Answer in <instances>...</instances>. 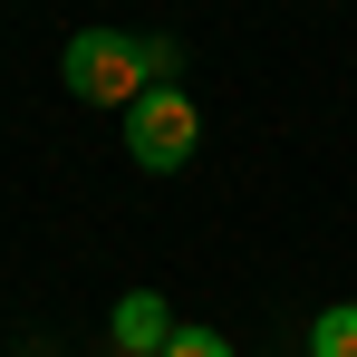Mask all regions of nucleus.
<instances>
[{"instance_id": "39448f33", "label": "nucleus", "mask_w": 357, "mask_h": 357, "mask_svg": "<svg viewBox=\"0 0 357 357\" xmlns=\"http://www.w3.org/2000/svg\"><path fill=\"white\" fill-rule=\"evenodd\" d=\"M165 357H232V338H222V328H193V319H183L174 338H165Z\"/></svg>"}, {"instance_id": "f03ea898", "label": "nucleus", "mask_w": 357, "mask_h": 357, "mask_svg": "<svg viewBox=\"0 0 357 357\" xmlns=\"http://www.w3.org/2000/svg\"><path fill=\"white\" fill-rule=\"evenodd\" d=\"M193 145H203V107H193L183 87H155V97L126 107V155H135L145 174H183Z\"/></svg>"}, {"instance_id": "f257e3e1", "label": "nucleus", "mask_w": 357, "mask_h": 357, "mask_svg": "<svg viewBox=\"0 0 357 357\" xmlns=\"http://www.w3.org/2000/svg\"><path fill=\"white\" fill-rule=\"evenodd\" d=\"M183 49L165 29H77L59 49V77L77 107H135V97H155V87H174Z\"/></svg>"}, {"instance_id": "7ed1b4c3", "label": "nucleus", "mask_w": 357, "mask_h": 357, "mask_svg": "<svg viewBox=\"0 0 357 357\" xmlns=\"http://www.w3.org/2000/svg\"><path fill=\"white\" fill-rule=\"evenodd\" d=\"M107 328H116V357H165V338H174L183 319H174V309H165L155 290H126Z\"/></svg>"}, {"instance_id": "20e7f679", "label": "nucleus", "mask_w": 357, "mask_h": 357, "mask_svg": "<svg viewBox=\"0 0 357 357\" xmlns=\"http://www.w3.org/2000/svg\"><path fill=\"white\" fill-rule=\"evenodd\" d=\"M309 357H357V299H338V309L309 319Z\"/></svg>"}]
</instances>
